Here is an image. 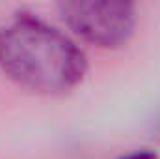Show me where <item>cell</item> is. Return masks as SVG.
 Wrapping results in <instances>:
<instances>
[{"label": "cell", "mask_w": 160, "mask_h": 159, "mask_svg": "<svg viewBox=\"0 0 160 159\" xmlns=\"http://www.w3.org/2000/svg\"><path fill=\"white\" fill-rule=\"evenodd\" d=\"M118 159H160V157H158V154H157V152L143 148V150H134V152L123 154V156H119Z\"/></svg>", "instance_id": "cell-3"}, {"label": "cell", "mask_w": 160, "mask_h": 159, "mask_svg": "<svg viewBox=\"0 0 160 159\" xmlns=\"http://www.w3.org/2000/svg\"><path fill=\"white\" fill-rule=\"evenodd\" d=\"M0 69L38 94H65L88 73L77 43L38 17L19 15L0 28Z\"/></svg>", "instance_id": "cell-1"}, {"label": "cell", "mask_w": 160, "mask_h": 159, "mask_svg": "<svg viewBox=\"0 0 160 159\" xmlns=\"http://www.w3.org/2000/svg\"><path fill=\"white\" fill-rule=\"evenodd\" d=\"M63 23L84 41L101 49H118L132 40L138 15L127 2H62Z\"/></svg>", "instance_id": "cell-2"}]
</instances>
